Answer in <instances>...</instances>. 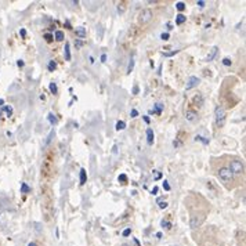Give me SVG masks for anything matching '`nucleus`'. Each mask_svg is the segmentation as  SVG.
Here are the masks:
<instances>
[{"label": "nucleus", "instance_id": "7ed1b4c3", "mask_svg": "<svg viewBox=\"0 0 246 246\" xmlns=\"http://www.w3.org/2000/svg\"><path fill=\"white\" fill-rule=\"evenodd\" d=\"M203 221H205V214H194L191 217V220H189V227L192 230H195V228L201 227Z\"/></svg>", "mask_w": 246, "mask_h": 246}, {"label": "nucleus", "instance_id": "dca6fc26", "mask_svg": "<svg viewBox=\"0 0 246 246\" xmlns=\"http://www.w3.org/2000/svg\"><path fill=\"white\" fill-rule=\"evenodd\" d=\"M64 38H65V36H64V32H62V31H57L54 33V39L57 42H62V40H64Z\"/></svg>", "mask_w": 246, "mask_h": 246}, {"label": "nucleus", "instance_id": "f8f14e48", "mask_svg": "<svg viewBox=\"0 0 246 246\" xmlns=\"http://www.w3.org/2000/svg\"><path fill=\"white\" fill-rule=\"evenodd\" d=\"M217 51H218V49L217 47H213L210 50V53L208 54V57H206V61H212L214 57H216V54H217Z\"/></svg>", "mask_w": 246, "mask_h": 246}, {"label": "nucleus", "instance_id": "c756f323", "mask_svg": "<svg viewBox=\"0 0 246 246\" xmlns=\"http://www.w3.org/2000/svg\"><path fill=\"white\" fill-rule=\"evenodd\" d=\"M176 8H177L178 11H182V10L185 8V4H184V3H182V2H178L177 4H176Z\"/></svg>", "mask_w": 246, "mask_h": 246}, {"label": "nucleus", "instance_id": "0eeeda50", "mask_svg": "<svg viewBox=\"0 0 246 246\" xmlns=\"http://www.w3.org/2000/svg\"><path fill=\"white\" fill-rule=\"evenodd\" d=\"M192 104H194L197 108H201L202 105H203V97H202V94L194 95V98H192Z\"/></svg>", "mask_w": 246, "mask_h": 246}, {"label": "nucleus", "instance_id": "79ce46f5", "mask_svg": "<svg viewBox=\"0 0 246 246\" xmlns=\"http://www.w3.org/2000/svg\"><path fill=\"white\" fill-rule=\"evenodd\" d=\"M75 44H76V47H82V46H83V43H82L80 40H78V42L75 43Z\"/></svg>", "mask_w": 246, "mask_h": 246}, {"label": "nucleus", "instance_id": "4c0bfd02", "mask_svg": "<svg viewBox=\"0 0 246 246\" xmlns=\"http://www.w3.org/2000/svg\"><path fill=\"white\" fill-rule=\"evenodd\" d=\"M158 191H159V188L158 187H154V188H152V191H151V194L152 195H156V194H158Z\"/></svg>", "mask_w": 246, "mask_h": 246}, {"label": "nucleus", "instance_id": "aec40b11", "mask_svg": "<svg viewBox=\"0 0 246 246\" xmlns=\"http://www.w3.org/2000/svg\"><path fill=\"white\" fill-rule=\"evenodd\" d=\"M21 192H22V194H28V192H31V188H29L25 182H22V184H21Z\"/></svg>", "mask_w": 246, "mask_h": 246}, {"label": "nucleus", "instance_id": "37998d69", "mask_svg": "<svg viewBox=\"0 0 246 246\" xmlns=\"http://www.w3.org/2000/svg\"><path fill=\"white\" fill-rule=\"evenodd\" d=\"M105 61H107V55L102 54V55H101V62H105Z\"/></svg>", "mask_w": 246, "mask_h": 246}, {"label": "nucleus", "instance_id": "2f4dec72", "mask_svg": "<svg viewBox=\"0 0 246 246\" xmlns=\"http://www.w3.org/2000/svg\"><path fill=\"white\" fill-rule=\"evenodd\" d=\"M161 39H162V40H169V39H170V35H169V33H162V35H161Z\"/></svg>", "mask_w": 246, "mask_h": 246}, {"label": "nucleus", "instance_id": "20e7f679", "mask_svg": "<svg viewBox=\"0 0 246 246\" xmlns=\"http://www.w3.org/2000/svg\"><path fill=\"white\" fill-rule=\"evenodd\" d=\"M218 177H220L223 181L227 182L234 178V173L230 170V167H221L220 170H218Z\"/></svg>", "mask_w": 246, "mask_h": 246}, {"label": "nucleus", "instance_id": "de8ad7c7", "mask_svg": "<svg viewBox=\"0 0 246 246\" xmlns=\"http://www.w3.org/2000/svg\"><path fill=\"white\" fill-rule=\"evenodd\" d=\"M167 29H173V25L172 24H167Z\"/></svg>", "mask_w": 246, "mask_h": 246}, {"label": "nucleus", "instance_id": "58836bf2", "mask_svg": "<svg viewBox=\"0 0 246 246\" xmlns=\"http://www.w3.org/2000/svg\"><path fill=\"white\" fill-rule=\"evenodd\" d=\"M159 208H161V209H166V208H167V203H166V202L162 203V202H161V203H159Z\"/></svg>", "mask_w": 246, "mask_h": 246}, {"label": "nucleus", "instance_id": "72a5a7b5", "mask_svg": "<svg viewBox=\"0 0 246 246\" xmlns=\"http://www.w3.org/2000/svg\"><path fill=\"white\" fill-rule=\"evenodd\" d=\"M130 116H131V118H137V116H138V112H137V109H131V112H130Z\"/></svg>", "mask_w": 246, "mask_h": 246}, {"label": "nucleus", "instance_id": "a18cd8bd", "mask_svg": "<svg viewBox=\"0 0 246 246\" xmlns=\"http://www.w3.org/2000/svg\"><path fill=\"white\" fill-rule=\"evenodd\" d=\"M155 178H156V180H158V178H161V173H159V172L155 173Z\"/></svg>", "mask_w": 246, "mask_h": 246}, {"label": "nucleus", "instance_id": "f704fd0d", "mask_svg": "<svg viewBox=\"0 0 246 246\" xmlns=\"http://www.w3.org/2000/svg\"><path fill=\"white\" fill-rule=\"evenodd\" d=\"M126 180H127V176H126V174H120V176H119V181H126Z\"/></svg>", "mask_w": 246, "mask_h": 246}, {"label": "nucleus", "instance_id": "ea45409f", "mask_svg": "<svg viewBox=\"0 0 246 246\" xmlns=\"http://www.w3.org/2000/svg\"><path fill=\"white\" fill-rule=\"evenodd\" d=\"M19 35H21L22 38H25V36H26V31H25V29H21V31H19Z\"/></svg>", "mask_w": 246, "mask_h": 246}, {"label": "nucleus", "instance_id": "9d476101", "mask_svg": "<svg viewBox=\"0 0 246 246\" xmlns=\"http://www.w3.org/2000/svg\"><path fill=\"white\" fill-rule=\"evenodd\" d=\"M147 142H148V145H152L154 144V131H152V129H147Z\"/></svg>", "mask_w": 246, "mask_h": 246}, {"label": "nucleus", "instance_id": "b1692460", "mask_svg": "<svg viewBox=\"0 0 246 246\" xmlns=\"http://www.w3.org/2000/svg\"><path fill=\"white\" fill-rule=\"evenodd\" d=\"M55 68H57V62H55V61H53V59H51V61H50L49 62V71H55Z\"/></svg>", "mask_w": 246, "mask_h": 246}, {"label": "nucleus", "instance_id": "ddd939ff", "mask_svg": "<svg viewBox=\"0 0 246 246\" xmlns=\"http://www.w3.org/2000/svg\"><path fill=\"white\" fill-rule=\"evenodd\" d=\"M64 53H65V59H66V61H71V49H69V43H65Z\"/></svg>", "mask_w": 246, "mask_h": 246}, {"label": "nucleus", "instance_id": "412c9836", "mask_svg": "<svg viewBox=\"0 0 246 246\" xmlns=\"http://www.w3.org/2000/svg\"><path fill=\"white\" fill-rule=\"evenodd\" d=\"M125 10H126V3H119V6H118V13L119 14H123L125 13Z\"/></svg>", "mask_w": 246, "mask_h": 246}, {"label": "nucleus", "instance_id": "cd10ccee", "mask_svg": "<svg viewBox=\"0 0 246 246\" xmlns=\"http://www.w3.org/2000/svg\"><path fill=\"white\" fill-rule=\"evenodd\" d=\"M195 141H201V142H203V144H209V140L201 137V136H197V137H195Z\"/></svg>", "mask_w": 246, "mask_h": 246}, {"label": "nucleus", "instance_id": "c9c22d12", "mask_svg": "<svg viewBox=\"0 0 246 246\" xmlns=\"http://www.w3.org/2000/svg\"><path fill=\"white\" fill-rule=\"evenodd\" d=\"M163 188L166 189V191H170V185H169L167 181H163Z\"/></svg>", "mask_w": 246, "mask_h": 246}, {"label": "nucleus", "instance_id": "3c124183", "mask_svg": "<svg viewBox=\"0 0 246 246\" xmlns=\"http://www.w3.org/2000/svg\"><path fill=\"white\" fill-rule=\"evenodd\" d=\"M0 115H2V112H0Z\"/></svg>", "mask_w": 246, "mask_h": 246}, {"label": "nucleus", "instance_id": "f257e3e1", "mask_svg": "<svg viewBox=\"0 0 246 246\" xmlns=\"http://www.w3.org/2000/svg\"><path fill=\"white\" fill-rule=\"evenodd\" d=\"M214 119H216V125H217V127H223V126L225 125L227 114H225V109L223 107H216V109H214Z\"/></svg>", "mask_w": 246, "mask_h": 246}, {"label": "nucleus", "instance_id": "473e14b6", "mask_svg": "<svg viewBox=\"0 0 246 246\" xmlns=\"http://www.w3.org/2000/svg\"><path fill=\"white\" fill-rule=\"evenodd\" d=\"M131 234V230H130V228H126V230L125 231H123V237H129V235H130Z\"/></svg>", "mask_w": 246, "mask_h": 246}, {"label": "nucleus", "instance_id": "49530a36", "mask_svg": "<svg viewBox=\"0 0 246 246\" xmlns=\"http://www.w3.org/2000/svg\"><path fill=\"white\" fill-rule=\"evenodd\" d=\"M17 65H18V66H24V61H18V62H17Z\"/></svg>", "mask_w": 246, "mask_h": 246}, {"label": "nucleus", "instance_id": "c03bdc74", "mask_svg": "<svg viewBox=\"0 0 246 246\" xmlns=\"http://www.w3.org/2000/svg\"><path fill=\"white\" fill-rule=\"evenodd\" d=\"M142 119H144V122L147 123V125H149V118H148V116H144V118H142Z\"/></svg>", "mask_w": 246, "mask_h": 246}, {"label": "nucleus", "instance_id": "4468645a", "mask_svg": "<svg viewBox=\"0 0 246 246\" xmlns=\"http://www.w3.org/2000/svg\"><path fill=\"white\" fill-rule=\"evenodd\" d=\"M185 19H187V17H185V15H182L181 13H180V14H178L177 17H176V24H177V25H181V24H184V22H185Z\"/></svg>", "mask_w": 246, "mask_h": 246}, {"label": "nucleus", "instance_id": "6ab92c4d", "mask_svg": "<svg viewBox=\"0 0 246 246\" xmlns=\"http://www.w3.org/2000/svg\"><path fill=\"white\" fill-rule=\"evenodd\" d=\"M133 69H134V57L130 58V62H129V65H127V74L133 72Z\"/></svg>", "mask_w": 246, "mask_h": 246}, {"label": "nucleus", "instance_id": "09e8293b", "mask_svg": "<svg viewBox=\"0 0 246 246\" xmlns=\"http://www.w3.org/2000/svg\"><path fill=\"white\" fill-rule=\"evenodd\" d=\"M3 104H4V101H3V100H2V98H0V107H2V105H3Z\"/></svg>", "mask_w": 246, "mask_h": 246}, {"label": "nucleus", "instance_id": "5701e85b", "mask_svg": "<svg viewBox=\"0 0 246 246\" xmlns=\"http://www.w3.org/2000/svg\"><path fill=\"white\" fill-rule=\"evenodd\" d=\"M178 51H180V50H174V51H165V53H162V54H163L165 57H173V55H176Z\"/></svg>", "mask_w": 246, "mask_h": 246}, {"label": "nucleus", "instance_id": "393cba45", "mask_svg": "<svg viewBox=\"0 0 246 246\" xmlns=\"http://www.w3.org/2000/svg\"><path fill=\"white\" fill-rule=\"evenodd\" d=\"M49 87H50V90H51V93H53V94H57V85H55V83L54 82H51V83H50V86H49Z\"/></svg>", "mask_w": 246, "mask_h": 246}, {"label": "nucleus", "instance_id": "7c9ffc66", "mask_svg": "<svg viewBox=\"0 0 246 246\" xmlns=\"http://www.w3.org/2000/svg\"><path fill=\"white\" fill-rule=\"evenodd\" d=\"M231 64H232V61H231L230 58H224V59H223V65H225V66H230Z\"/></svg>", "mask_w": 246, "mask_h": 246}, {"label": "nucleus", "instance_id": "1a4fd4ad", "mask_svg": "<svg viewBox=\"0 0 246 246\" xmlns=\"http://www.w3.org/2000/svg\"><path fill=\"white\" fill-rule=\"evenodd\" d=\"M75 35L78 36L79 39H85L86 38V28L85 26H78L75 29Z\"/></svg>", "mask_w": 246, "mask_h": 246}, {"label": "nucleus", "instance_id": "4be33fe9", "mask_svg": "<svg viewBox=\"0 0 246 246\" xmlns=\"http://www.w3.org/2000/svg\"><path fill=\"white\" fill-rule=\"evenodd\" d=\"M43 38H44V40L47 42V43H51L53 40H54V36H53L51 33H44V36H43Z\"/></svg>", "mask_w": 246, "mask_h": 246}, {"label": "nucleus", "instance_id": "e433bc0d", "mask_svg": "<svg viewBox=\"0 0 246 246\" xmlns=\"http://www.w3.org/2000/svg\"><path fill=\"white\" fill-rule=\"evenodd\" d=\"M197 4L199 6V7H205V4H206V3L203 2V0H198V2H197Z\"/></svg>", "mask_w": 246, "mask_h": 246}, {"label": "nucleus", "instance_id": "8fccbe9b", "mask_svg": "<svg viewBox=\"0 0 246 246\" xmlns=\"http://www.w3.org/2000/svg\"><path fill=\"white\" fill-rule=\"evenodd\" d=\"M28 246H36V245H35V243H33V242H32V243H29Z\"/></svg>", "mask_w": 246, "mask_h": 246}, {"label": "nucleus", "instance_id": "6e6552de", "mask_svg": "<svg viewBox=\"0 0 246 246\" xmlns=\"http://www.w3.org/2000/svg\"><path fill=\"white\" fill-rule=\"evenodd\" d=\"M197 118H198L197 111H192V109H188V111L185 112V119H187L188 122H194Z\"/></svg>", "mask_w": 246, "mask_h": 246}, {"label": "nucleus", "instance_id": "a878e982", "mask_svg": "<svg viewBox=\"0 0 246 246\" xmlns=\"http://www.w3.org/2000/svg\"><path fill=\"white\" fill-rule=\"evenodd\" d=\"M3 111L7 114V116H11L13 115V108L10 107V105H6V107H3Z\"/></svg>", "mask_w": 246, "mask_h": 246}, {"label": "nucleus", "instance_id": "a211bd4d", "mask_svg": "<svg viewBox=\"0 0 246 246\" xmlns=\"http://www.w3.org/2000/svg\"><path fill=\"white\" fill-rule=\"evenodd\" d=\"M115 127H116V130H123V129H126V123L123 120H118Z\"/></svg>", "mask_w": 246, "mask_h": 246}, {"label": "nucleus", "instance_id": "423d86ee", "mask_svg": "<svg viewBox=\"0 0 246 246\" xmlns=\"http://www.w3.org/2000/svg\"><path fill=\"white\" fill-rule=\"evenodd\" d=\"M199 78H197V76H191V78L188 79V82L185 83V90H191V89L197 87V86L199 85Z\"/></svg>", "mask_w": 246, "mask_h": 246}, {"label": "nucleus", "instance_id": "f03ea898", "mask_svg": "<svg viewBox=\"0 0 246 246\" xmlns=\"http://www.w3.org/2000/svg\"><path fill=\"white\" fill-rule=\"evenodd\" d=\"M152 10H149V8H144L141 13H140V15H138V22L141 25H144V24H148L149 21L152 19Z\"/></svg>", "mask_w": 246, "mask_h": 246}, {"label": "nucleus", "instance_id": "f3484780", "mask_svg": "<svg viewBox=\"0 0 246 246\" xmlns=\"http://www.w3.org/2000/svg\"><path fill=\"white\" fill-rule=\"evenodd\" d=\"M47 119H49V122L51 123V125H57V123H58V119L55 118L54 114H49L47 115Z\"/></svg>", "mask_w": 246, "mask_h": 246}, {"label": "nucleus", "instance_id": "9b49d317", "mask_svg": "<svg viewBox=\"0 0 246 246\" xmlns=\"http://www.w3.org/2000/svg\"><path fill=\"white\" fill-rule=\"evenodd\" d=\"M79 180H80V185H85V182L87 181V174H86V170L82 169L80 174H79Z\"/></svg>", "mask_w": 246, "mask_h": 246}, {"label": "nucleus", "instance_id": "a19ab883", "mask_svg": "<svg viewBox=\"0 0 246 246\" xmlns=\"http://www.w3.org/2000/svg\"><path fill=\"white\" fill-rule=\"evenodd\" d=\"M138 93V86H134V87H133V94H137Z\"/></svg>", "mask_w": 246, "mask_h": 246}, {"label": "nucleus", "instance_id": "2eb2a0df", "mask_svg": "<svg viewBox=\"0 0 246 246\" xmlns=\"http://www.w3.org/2000/svg\"><path fill=\"white\" fill-rule=\"evenodd\" d=\"M162 109H163V104H161V102H158V104H155V111H149V115H152L154 112H156V114H161Z\"/></svg>", "mask_w": 246, "mask_h": 246}, {"label": "nucleus", "instance_id": "39448f33", "mask_svg": "<svg viewBox=\"0 0 246 246\" xmlns=\"http://www.w3.org/2000/svg\"><path fill=\"white\" fill-rule=\"evenodd\" d=\"M243 163H242L241 161H237V159H234V161H231L230 163V170L234 173H243Z\"/></svg>", "mask_w": 246, "mask_h": 246}, {"label": "nucleus", "instance_id": "bb28decb", "mask_svg": "<svg viewBox=\"0 0 246 246\" xmlns=\"http://www.w3.org/2000/svg\"><path fill=\"white\" fill-rule=\"evenodd\" d=\"M54 137V130H51L49 133V136H47V140H46V142H44V145H49L50 144V141H51V138Z\"/></svg>", "mask_w": 246, "mask_h": 246}, {"label": "nucleus", "instance_id": "c85d7f7f", "mask_svg": "<svg viewBox=\"0 0 246 246\" xmlns=\"http://www.w3.org/2000/svg\"><path fill=\"white\" fill-rule=\"evenodd\" d=\"M161 224H162V227H163L165 230H170V228H172V224L169 221H163V220H162Z\"/></svg>", "mask_w": 246, "mask_h": 246}]
</instances>
